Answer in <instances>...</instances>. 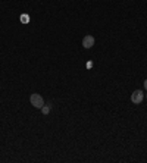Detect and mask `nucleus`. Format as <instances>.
I'll return each mask as SVG.
<instances>
[{"mask_svg":"<svg viewBox=\"0 0 147 163\" xmlns=\"http://www.w3.org/2000/svg\"><path fill=\"white\" fill-rule=\"evenodd\" d=\"M30 101H31V105H33L34 107H37V109H41V107L44 106V98L41 97L38 93H34V94H31Z\"/></svg>","mask_w":147,"mask_h":163,"instance_id":"1","label":"nucleus"},{"mask_svg":"<svg viewBox=\"0 0 147 163\" xmlns=\"http://www.w3.org/2000/svg\"><path fill=\"white\" fill-rule=\"evenodd\" d=\"M143 98H144V93L141 90L132 91V94H131V101H132L134 105H140V103L143 101Z\"/></svg>","mask_w":147,"mask_h":163,"instance_id":"2","label":"nucleus"},{"mask_svg":"<svg viewBox=\"0 0 147 163\" xmlns=\"http://www.w3.org/2000/svg\"><path fill=\"white\" fill-rule=\"evenodd\" d=\"M94 43H96V40H94V37H93V35H85V37L82 38V47H85V49H91V47L94 46Z\"/></svg>","mask_w":147,"mask_h":163,"instance_id":"3","label":"nucleus"},{"mask_svg":"<svg viewBox=\"0 0 147 163\" xmlns=\"http://www.w3.org/2000/svg\"><path fill=\"white\" fill-rule=\"evenodd\" d=\"M41 112H43V115H49L50 113V105L49 106H46V105H44V106L41 107Z\"/></svg>","mask_w":147,"mask_h":163,"instance_id":"4","label":"nucleus"},{"mask_svg":"<svg viewBox=\"0 0 147 163\" xmlns=\"http://www.w3.org/2000/svg\"><path fill=\"white\" fill-rule=\"evenodd\" d=\"M21 21H22L24 24H27V22L30 21V18H28V15H22V16H21Z\"/></svg>","mask_w":147,"mask_h":163,"instance_id":"5","label":"nucleus"},{"mask_svg":"<svg viewBox=\"0 0 147 163\" xmlns=\"http://www.w3.org/2000/svg\"><path fill=\"white\" fill-rule=\"evenodd\" d=\"M144 88H146V90H147V80H146V81H144Z\"/></svg>","mask_w":147,"mask_h":163,"instance_id":"6","label":"nucleus"},{"mask_svg":"<svg viewBox=\"0 0 147 163\" xmlns=\"http://www.w3.org/2000/svg\"><path fill=\"white\" fill-rule=\"evenodd\" d=\"M146 97H147V94H146Z\"/></svg>","mask_w":147,"mask_h":163,"instance_id":"7","label":"nucleus"}]
</instances>
